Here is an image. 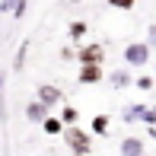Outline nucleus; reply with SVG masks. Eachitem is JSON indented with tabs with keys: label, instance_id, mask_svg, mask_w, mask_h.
Instances as JSON below:
<instances>
[{
	"label": "nucleus",
	"instance_id": "nucleus-7",
	"mask_svg": "<svg viewBox=\"0 0 156 156\" xmlns=\"http://www.w3.org/2000/svg\"><path fill=\"white\" fill-rule=\"evenodd\" d=\"M121 156H144V140H137V137L121 140Z\"/></svg>",
	"mask_w": 156,
	"mask_h": 156
},
{
	"label": "nucleus",
	"instance_id": "nucleus-1",
	"mask_svg": "<svg viewBox=\"0 0 156 156\" xmlns=\"http://www.w3.org/2000/svg\"><path fill=\"white\" fill-rule=\"evenodd\" d=\"M64 140H67V147L73 150V156H89L93 140H89V134L83 131V127H67V131H64Z\"/></svg>",
	"mask_w": 156,
	"mask_h": 156
},
{
	"label": "nucleus",
	"instance_id": "nucleus-5",
	"mask_svg": "<svg viewBox=\"0 0 156 156\" xmlns=\"http://www.w3.org/2000/svg\"><path fill=\"white\" fill-rule=\"evenodd\" d=\"M26 118H29V121H35V124H45V118H51V115H48V105L29 102V105H26Z\"/></svg>",
	"mask_w": 156,
	"mask_h": 156
},
{
	"label": "nucleus",
	"instance_id": "nucleus-16",
	"mask_svg": "<svg viewBox=\"0 0 156 156\" xmlns=\"http://www.w3.org/2000/svg\"><path fill=\"white\" fill-rule=\"evenodd\" d=\"M13 3H16V0H3V3H0V10L6 13V10H10V6H13Z\"/></svg>",
	"mask_w": 156,
	"mask_h": 156
},
{
	"label": "nucleus",
	"instance_id": "nucleus-14",
	"mask_svg": "<svg viewBox=\"0 0 156 156\" xmlns=\"http://www.w3.org/2000/svg\"><path fill=\"white\" fill-rule=\"evenodd\" d=\"M112 83H115V86H124V83H127V73H115V76H112Z\"/></svg>",
	"mask_w": 156,
	"mask_h": 156
},
{
	"label": "nucleus",
	"instance_id": "nucleus-3",
	"mask_svg": "<svg viewBox=\"0 0 156 156\" xmlns=\"http://www.w3.org/2000/svg\"><path fill=\"white\" fill-rule=\"evenodd\" d=\"M86 64L102 67V64H105V48H102V45H86V48H80V67H86Z\"/></svg>",
	"mask_w": 156,
	"mask_h": 156
},
{
	"label": "nucleus",
	"instance_id": "nucleus-12",
	"mask_svg": "<svg viewBox=\"0 0 156 156\" xmlns=\"http://www.w3.org/2000/svg\"><path fill=\"white\" fill-rule=\"evenodd\" d=\"M93 131L96 134H105V131H108V118H105V115H96L93 118Z\"/></svg>",
	"mask_w": 156,
	"mask_h": 156
},
{
	"label": "nucleus",
	"instance_id": "nucleus-15",
	"mask_svg": "<svg viewBox=\"0 0 156 156\" xmlns=\"http://www.w3.org/2000/svg\"><path fill=\"white\" fill-rule=\"evenodd\" d=\"M137 86H140V89H150V86H153V80H150V76H140Z\"/></svg>",
	"mask_w": 156,
	"mask_h": 156
},
{
	"label": "nucleus",
	"instance_id": "nucleus-13",
	"mask_svg": "<svg viewBox=\"0 0 156 156\" xmlns=\"http://www.w3.org/2000/svg\"><path fill=\"white\" fill-rule=\"evenodd\" d=\"M108 6H115V10H134V0H108Z\"/></svg>",
	"mask_w": 156,
	"mask_h": 156
},
{
	"label": "nucleus",
	"instance_id": "nucleus-9",
	"mask_svg": "<svg viewBox=\"0 0 156 156\" xmlns=\"http://www.w3.org/2000/svg\"><path fill=\"white\" fill-rule=\"evenodd\" d=\"M76 118L80 115H76V108H70V105L61 112V124H67V127H76Z\"/></svg>",
	"mask_w": 156,
	"mask_h": 156
},
{
	"label": "nucleus",
	"instance_id": "nucleus-10",
	"mask_svg": "<svg viewBox=\"0 0 156 156\" xmlns=\"http://www.w3.org/2000/svg\"><path fill=\"white\" fill-rule=\"evenodd\" d=\"M147 108L144 105H131V108H124V121H134V118H144Z\"/></svg>",
	"mask_w": 156,
	"mask_h": 156
},
{
	"label": "nucleus",
	"instance_id": "nucleus-2",
	"mask_svg": "<svg viewBox=\"0 0 156 156\" xmlns=\"http://www.w3.org/2000/svg\"><path fill=\"white\" fill-rule=\"evenodd\" d=\"M124 61L131 64V67H140V64L150 61V48L140 45V41H134V45H127V48H124Z\"/></svg>",
	"mask_w": 156,
	"mask_h": 156
},
{
	"label": "nucleus",
	"instance_id": "nucleus-17",
	"mask_svg": "<svg viewBox=\"0 0 156 156\" xmlns=\"http://www.w3.org/2000/svg\"><path fill=\"white\" fill-rule=\"evenodd\" d=\"M70 3H80V0H70Z\"/></svg>",
	"mask_w": 156,
	"mask_h": 156
},
{
	"label": "nucleus",
	"instance_id": "nucleus-6",
	"mask_svg": "<svg viewBox=\"0 0 156 156\" xmlns=\"http://www.w3.org/2000/svg\"><path fill=\"white\" fill-rule=\"evenodd\" d=\"M102 67H96V64H86V67H80V83H99L102 80Z\"/></svg>",
	"mask_w": 156,
	"mask_h": 156
},
{
	"label": "nucleus",
	"instance_id": "nucleus-11",
	"mask_svg": "<svg viewBox=\"0 0 156 156\" xmlns=\"http://www.w3.org/2000/svg\"><path fill=\"white\" fill-rule=\"evenodd\" d=\"M83 35H86V23H70V38L80 41Z\"/></svg>",
	"mask_w": 156,
	"mask_h": 156
},
{
	"label": "nucleus",
	"instance_id": "nucleus-8",
	"mask_svg": "<svg viewBox=\"0 0 156 156\" xmlns=\"http://www.w3.org/2000/svg\"><path fill=\"white\" fill-rule=\"evenodd\" d=\"M41 131L45 134H64V124H61V118H45V124H41Z\"/></svg>",
	"mask_w": 156,
	"mask_h": 156
},
{
	"label": "nucleus",
	"instance_id": "nucleus-18",
	"mask_svg": "<svg viewBox=\"0 0 156 156\" xmlns=\"http://www.w3.org/2000/svg\"><path fill=\"white\" fill-rule=\"evenodd\" d=\"M51 156H54V153H51Z\"/></svg>",
	"mask_w": 156,
	"mask_h": 156
},
{
	"label": "nucleus",
	"instance_id": "nucleus-4",
	"mask_svg": "<svg viewBox=\"0 0 156 156\" xmlns=\"http://www.w3.org/2000/svg\"><path fill=\"white\" fill-rule=\"evenodd\" d=\"M38 102L51 108L54 102H61V89H54L51 83H41V86H38Z\"/></svg>",
	"mask_w": 156,
	"mask_h": 156
}]
</instances>
